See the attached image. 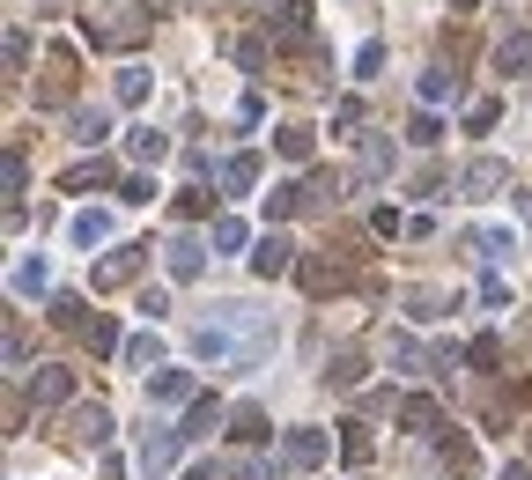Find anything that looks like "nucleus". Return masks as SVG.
<instances>
[{"label":"nucleus","instance_id":"obj_2","mask_svg":"<svg viewBox=\"0 0 532 480\" xmlns=\"http://www.w3.org/2000/svg\"><path fill=\"white\" fill-rule=\"evenodd\" d=\"M326 458H333L326 429H289V436H281V466H289V473H311V466H326Z\"/></svg>","mask_w":532,"mask_h":480},{"label":"nucleus","instance_id":"obj_26","mask_svg":"<svg viewBox=\"0 0 532 480\" xmlns=\"http://www.w3.org/2000/svg\"><path fill=\"white\" fill-rule=\"evenodd\" d=\"M274 148L289 163H311V126H274Z\"/></svg>","mask_w":532,"mask_h":480},{"label":"nucleus","instance_id":"obj_5","mask_svg":"<svg viewBox=\"0 0 532 480\" xmlns=\"http://www.w3.org/2000/svg\"><path fill=\"white\" fill-rule=\"evenodd\" d=\"M289 266H296V244L281 237V229H274V237H259V244H252V274H259V281H281Z\"/></svg>","mask_w":532,"mask_h":480},{"label":"nucleus","instance_id":"obj_15","mask_svg":"<svg viewBox=\"0 0 532 480\" xmlns=\"http://www.w3.org/2000/svg\"><path fill=\"white\" fill-rule=\"evenodd\" d=\"M8 288H15V296H45V288H52V266H45V252H23V259H15V274H8Z\"/></svg>","mask_w":532,"mask_h":480},{"label":"nucleus","instance_id":"obj_39","mask_svg":"<svg viewBox=\"0 0 532 480\" xmlns=\"http://www.w3.org/2000/svg\"><path fill=\"white\" fill-rule=\"evenodd\" d=\"M119 200H126V207H148V200H156V178H141V170H133V178L119 185Z\"/></svg>","mask_w":532,"mask_h":480},{"label":"nucleus","instance_id":"obj_6","mask_svg":"<svg viewBox=\"0 0 532 480\" xmlns=\"http://www.w3.org/2000/svg\"><path fill=\"white\" fill-rule=\"evenodd\" d=\"M178 451H185V429H163V421H156V429L141 436V466L148 473H170V466H178Z\"/></svg>","mask_w":532,"mask_h":480},{"label":"nucleus","instance_id":"obj_23","mask_svg":"<svg viewBox=\"0 0 532 480\" xmlns=\"http://www.w3.org/2000/svg\"><path fill=\"white\" fill-rule=\"evenodd\" d=\"M326 377H333V392H355V384H363V377H370V362H363V355H355V348H340Z\"/></svg>","mask_w":532,"mask_h":480},{"label":"nucleus","instance_id":"obj_22","mask_svg":"<svg viewBox=\"0 0 532 480\" xmlns=\"http://www.w3.org/2000/svg\"><path fill=\"white\" fill-rule=\"evenodd\" d=\"M230 436H237V444H266L274 421H266V407H230Z\"/></svg>","mask_w":532,"mask_h":480},{"label":"nucleus","instance_id":"obj_42","mask_svg":"<svg viewBox=\"0 0 532 480\" xmlns=\"http://www.w3.org/2000/svg\"><path fill=\"white\" fill-rule=\"evenodd\" d=\"M481 303H488V311H503V303H510V281L488 274V281H481Z\"/></svg>","mask_w":532,"mask_h":480},{"label":"nucleus","instance_id":"obj_29","mask_svg":"<svg viewBox=\"0 0 532 480\" xmlns=\"http://www.w3.org/2000/svg\"><path fill=\"white\" fill-rule=\"evenodd\" d=\"M444 96H459V74H444V67H429V74H422V104L436 111V104H444Z\"/></svg>","mask_w":532,"mask_h":480},{"label":"nucleus","instance_id":"obj_9","mask_svg":"<svg viewBox=\"0 0 532 480\" xmlns=\"http://www.w3.org/2000/svg\"><path fill=\"white\" fill-rule=\"evenodd\" d=\"M459 185L473 192V200H488L496 185H510V163H503V156H473V163L459 170Z\"/></svg>","mask_w":532,"mask_h":480},{"label":"nucleus","instance_id":"obj_44","mask_svg":"<svg viewBox=\"0 0 532 480\" xmlns=\"http://www.w3.org/2000/svg\"><path fill=\"white\" fill-rule=\"evenodd\" d=\"M496 480H532V466H525V458H510V466H503Z\"/></svg>","mask_w":532,"mask_h":480},{"label":"nucleus","instance_id":"obj_28","mask_svg":"<svg viewBox=\"0 0 532 480\" xmlns=\"http://www.w3.org/2000/svg\"><path fill=\"white\" fill-rule=\"evenodd\" d=\"M392 362H399V370H429V348L414 333H392Z\"/></svg>","mask_w":532,"mask_h":480},{"label":"nucleus","instance_id":"obj_24","mask_svg":"<svg viewBox=\"0 0 532 480\" xmlns=\"http://www.w3.org/2000/svg\"><path fill=\"white\" fill-rule=\"evenodd\" d=\"M444 466H451V480H473V473H481V451H473V436H451V444H444Z\"/></svg>","mask_w":532,"mask_h":480},{"label":"nucleus","instance_id":"obj_38","mask_svg":"<svg viewBox=\"0 0 532 480\" xmlns=\"http://www.w3.org/2000/svg\"><path fill=\"white\" fill-rule=\"evenodd\" d=\"M30 192V163H23V148H8V200H23Z\"/></svg>","mask_w":532,"mask_h":480},{"label":"nucleus","instance_id":"obj_21","mask_svg":"<svg viewBox=\"0 0 532 480\" xmlns=\"http://www.w3.org/2000/svg\"><path fill=\"white\" fill-rule=\"evenodd\" d=\"M496 74H532V30H510L496 45Z\"/></svg>","mask_w":532,"mask_h":480},{"label":"nucleus","instance_id":"obj_40","mask_svg":"<svg viewBox=\"0 0 532 480\" xmlns=\"http://www.w3.org/2000/svg\"><path fill=\"white\" fill-rule=\"evenodd\" d=\"M407 141H414V148H436V141H444V126H436V111H422V119L407 126Z\"/></svg>","mask_w":532,"mask_h":480},{"label":"nucleus","instance_id":"obj_31","mask_svg":"<svg viewBox=\"0 0 532 480\" xmlns=\"http://www.w3.org/2000/svg\"><path fill=\"white\" fill-rule=\"evenodd\" d=\"M496 119H503V104H496V96H473V104H466V133H488Z\"/></svg>","mask_w":532,"mask_h":480},{"label":"nucleus","instance_id":"obj_8","mask_svg":"<svg viewBox=\"0 0 532 480\" xmlns=\"http://www.w3.org/2000/svg\"><path fill=\"white\" fill-rule=\"evenodd\" d=\"M193 370H156L148 377V407H193Z\"/></svg>","mask_w":532,"mask_h":480},{"label":"nucleus","instance_id":"obj_36","mask_svg":"<svg viewBox=\"0 0 532 480\" xmlns=\"http://www.w3.org/2000/svg\"><path fill=\"white\" fill-rule=\"evenodd\" d=\"M133 311H141L148 325H163V318H170V288H141V303H133Z\"/></svg>","mask_w":532,"mask_h":480},{"label":"nucleus","instance_id":"obj_11","mask_svg":"<svg viewBox=\"0 0 532 480\" xmlns=\"http://www.w3.org/2000/svg\"><path fill=\"white\" fill-rule=\"evenodd\" d=\"M399 429H407V436H436V429H444V407H436L429 392L399 399Z\"/></svg>","mask_w":532,"mask_h":480},{"label":"nucleus","instance_id":"obj_17","mask_svg":"<svg viewBox=\"0 0 532 480\" xmlns=\"http://www.w3.org/2000/svg\"><path fill=\"white\" fill-rule=\"evenodd\" d=\"M126 156L141 163V170L163 163V156H170V133H163V126H133V133H126Z\"/></svg>","mask_w":532,"mask_h":480},{"label":"nucleus","instance_id":"obj_33","mask_svg":"<svg viewBox=\"0 0 532 480\" xmlns=\"http://www.w3.org/2000/svg\"><path fill=\"white\" fill-rule=\"evenodd\" d=\"M244 244H252V229H244L237 215H222L215 222V252H244Z\"/></svg>","mask_w":532,"mask_h":480},{"label":"nucleus","instance_id":"obj_7","mask_svg":"<svg viewBox=\"0 0 532 480\" xmlns=\"http://www.w3.org/2000/svg\"><path fill=\"white\" fill-rule=\"evenodd\" d=\"M148 252H156V244H126V252H111L97 274H89V288H126L133 274H141V259H148Z\"/></svg>","mask_w":532,"mask_h":480},{"label":"nucleus","instance_id":"obj_20","mask_svg":"<svg viewBox=\"0 0 532 480\" xmlns=\"http://www.w3.org/2000/svg\"><path fill=\"white\" fill-rule=\"evenodd\" d=\"M252 185H259V156H252V148H237V156L222 163V192H230V200H244Z\"/></svg>","mask_w":532,"mask_h":480},{"label":"nucleus","instance_id":"obj_37","mask_svg":"<svg viewBox=\"0 0 532 480\" xmlns=\"http://www.w3.org/2000/svg\"><path fill=\"white\" fill-rule=\"evenodd\" d=\"M104 178H111V170H104V163H74V170H67V178H60V185H67V192H89V185H104Z\"/></svg>","mask_w":532,"mask_h":480},{"label":"nucleus","instance_id":"obj_18","mask_svg":"<svg viewBox=\"0 0 532 480\" xmlns=\"http://www.w3.org/2000/svg\"><path fill=\"white\" fill-rule=\"evenodd\" d=\"M74 444L104 451L111 444V407H74Z\"/></svg>","mask_w":532,"mask_h":480},{"label":"nucleus","instance_id":"obj_14","mask_svg":"<svg viewBox=\"0 0 532 480\" xmlns=\"http://www.w3.org/2000/svg\"><path fill=\"white\" fill-rule=\"evenodd\" d=\"M392 170V133H363V156H355V185H377Z\"/></svg>","mask_w":532,"mask_h":480},{"label":"nucleus","instance_id":"obj_4","mask_svg":"<svg viewBox=\"0 0 532 480\" xmlns=\"http://www.w3.org/2000/svg\"><path fill=\"white\" fill-rule=\"evenodd\" d=\"M163 266H170V281H200L207 274V244L200 237H170L163 244Z\"/></svg>","mask_w":532,"mask_h":480},{"label":"nucleus","instance_id":"obj_45","mask_svg":"<svg viewBox=\"0 0 532 480\" xmlns=\"http://www.w3.org/2000/svg\"><path fill=\"white\" fill-rule=\"evenodd\" d=\"M185 480H222V466H185Z\"/></svg>","mask_w":532,"mask_h":480},{"label":"nucleus","instance_id":"obj_30","mask_svg":"<svg viewBox=\"0 0 532 480\" xmlns=\"http://www.w3.org/2000/svg\"><path fill=\"white\" fill-rule=\"evenodd\" d=\"M111 89H119V104H141V96H148V67H141V60L119 67V82H111Z\"/></svg>","mask_w":532,"mask_h":480},{"label":"nucleus","instance_id":"obj_10","mask_svg":"<svg viewBox=\"0 0 532 480\" xmlns=\"http://www.w3.org/2000/svg\"><path fill=\"white\" fill-rule=\"evenodd\" d=\"M466 244H473V259H481V266H503L510 252H518V229H496V222H481Z\"/></svg>","mask_w":532,"mask_h":480},{"label":"nucleus","instance_id":"obj_35","mask_svg":"<svg viewBox=\"0 0 532 480\" xmlns=\"http://www.w3.org/2000/svg\"><path fill=\"white\" fill-rule=\"evenodd\" d=\"M119 362H126V370H148V362H156V333H133Z\"/></svg>","mask_w":532,"mask_h":480},{"label":"nucleus","instance_id":"obj_47","mask_svg":"<svg viewBox=\"0 0 532 480\" xmlns=\"http://www.w3.org/2000/svg\"><path fill=\"white\" fill-rule=\"evenodd\" d=\"M281 8H289V0H281Z\"/></svg>","mask_w":532,"mask_h":480},{"label":"nucleus","instance_id":"obj_27","mask_svg":"<svg viewBox=\"0 0 532 480\" xmlns=\"http://www.w3.org/2000/svg\"><path fill=\"white\" fill-rule=\"evenodd\" d=\"M340 458H348V466L370 458V429H363V421H340Z\"/></svg>","mask_w":532,"mask_h":480},{"label":"nucleus","instance_id":"obj_46","mask_svg":"<svg viewBox=\"0 0 532 480\" xmlns=\"http://www.w3.org/2000/svg\"><path fill=\"white\" fill-rule=\"evenodd\" d=\"M37 8H67V0H37Z\"/></svg>","mask_w":532,"mask_h":480},{"label":"nucleus","instance_id":"obj_43","mask_svg":"<svg viewBox=\"0 0 532 480\" xmlns=\"http://www.w3.org/2000/svg\"><path fill=\"white\" fill-rule=\"evenodd\" d=\"M230 473H237V480H266V466H259V458H237Z\"/></svg>","mask_w":532,"mask_h":480},{"label":"nucleus","instance_id":"obj_3","mask_svg":"<svg viewBox=\"0 0 532 480\" xmlns=\"http://www.w3.org/2000/svg\"><path fill=\"white\" fill-rule=\"evenodd\" d=\"M111 229H119L111 207H74V215H67V244H74V252H97V244H111Z\"/></svg>","mask_w":532,"mask_h":480},{"label":"nucleus","instance_id":"obj_13","mask_svg":"<svg viewBox=\"0 0 532 480\" xmlns=\"http://www.w3.org/2000/svg\"><path fill=\"white\" fill-rule=\"evenodd\" d=\"M274 45H281V52H303V45H311V8H303V0H289V8L274 15Z\"/></svg>","mask_w":532,"mask_h":480},{"label":"nucleus","instance_id":"obj_34","mask_svg":"<svg viewBox=\"0 0 532 480\" xmlns=\"http://www.w3.org/2000/svg\"><path fill=\"white\" fill-rule=\"evenodd\" d=\"M466 362H473V370H496V362H503V340H496V333H481V340L466 348Z\"/></svg>","mask_w":532,"mask_h":480},{"label":"nucleus","instance_id":"obj_19","mask_svg":"<svg viewBox=\"0 0 532 480\" xmlns=\"http://www.w3.org/2000/svg\"><path fill=\"white\" fill-rule=\"evenodd\" d=\"M67 141H82V148H104V141H111V119H104L97 104H82V111L67 119Z\"/></svg>","mask_w":532,"mask_h":480},{"label":"nucleus","instance_id":"obj_32","mask_svg":"<svg viewBox=\"0 0 532 480\" xmlns=\"http://www.w3.org/2000/svg\"><path fill=\"white\" fill-rule=\"evenodd\" d=\"M348 67H355V82H370V74L385 67V45H377V37H363V45H355V60H348Z\"/></svg>","mask_w":532,"mask_h":480},{"label":"nucleus","instance_id":"obj_1","mask_svg":"<svg viewBox=\"0 0 532 480\" xmlns=\"http://www.w3.org/2000/svg\"><path fill=\"white\" fill-rule=\"evenodd\" d=\"M148 30H156V8H119L111 23H97V15L82 23V37H89V45H141Z\"/></svg>","mask_w":532,"mask_h":480},{"label":"nucleus","instance_id":"obj_25","mask_svg":"<svg viewBox=\"0 0 532 480\" xmlns=\"http://www.w3.org/2000/svg\"><path fill=\"white\" fill-rule=\"evenodd\" d=\"M82 340H89V348H97V355H126V340H119V325H111L104 311H97V318H89V325H82Z\"/></svg>","mask_w":532,"mask_h":480},{"label":"nucleus","instance_id":"obj_16","mask_svg":"<svg viewBox=\"0 0 532 480\" xmlns=\"http://www.w3.org/2000/svg\"><path fill=\"white\" fill-rule=\"evenodd\" d=\"M222 421H230V407H222V399H193V407H185V444H200V436H215Z\"/></svg>","mask_w":532,"mask_h":480},{"label":"nucleus","instance_id":"obj_12","mask_svg":"<svg viewBox=\"0 0 532 480\" xmlns=\"http://www.w3.org/2000/svg\"><path fill=\"white\" fill-rule=\"evenodd\" d=\"M30 399H37V407H67V399H74V370H60V362H45V370L30 377Z\"/></svg>","mask_w":532,"mask_h":480},{"label":"nucleus","instance_id":"obj_41","mask_svg":"<svg viewBox=\"0 0 532 480\" xmlns=\"http://www.w3.org/2000/svg\"><path fill=\"white\" fill-rule=\"evenodd\" d=\"M8 74H30V37L8 30Z\"/></svg>","mask_w":532,"mask_h":480}]
</instances>
